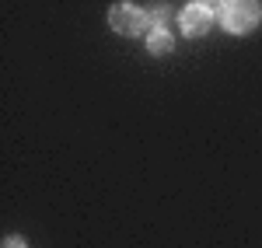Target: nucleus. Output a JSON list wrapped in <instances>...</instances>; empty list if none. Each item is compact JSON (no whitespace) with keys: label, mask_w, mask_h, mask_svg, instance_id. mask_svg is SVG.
I'll list each match as a JSON object with an SVG mask.
<instances>
[{"label":"nucleus","mask_w":262,"mask_h":248,"mask_svg":"<svg viewBox=\"0 0 262 248\" xmlns=\"http://www.w3.org/2000/svg\"><path fill=\"white\" fill-rule=\"evenodd\" d=\"M224 28L227 32H248V28H255L262 18V7L259 0H224Z\"/></svg>","instance_id":"obj_1"},{"label":"nucleus","mask_w":262,"mask_h":248,"mask_svg":"<svg viewBox=\"0 0 262 248\" xmlns=\"http://www.w3.org/2000/svg\"><path fill=\"white\" fill-rule=\"evenodd\" d=\"M108 25H112L119 35H140L143 25H147V14H143L140 7H133V4H116V7L108 11Z\"/></svg>","instance_id":"obj_2"},{"label":"nucleus","mask_w":262,"mask_h":248,"mask_svg":"<svg viewBox=\"0 0 262 248\" xmlns=\"http://www.w3.org/2000/svg\"><path fill=\"white\" fill-rule=\"evenodd\" d=\"M210 25H213V11L203 7V4H189V7L182 11V32H185V35H206Z\"/></svg>","instance_id":"obj_3"},{"label":"nucleus","mask_w":262,"mask_h":248,"mask_svg":"<svg viewBox=\"0 0 262 248\" xmlns=\"http://www.w3.org/2000/svg\"><path fill=\"white\" fill-rule=\"evenodd\" d=\"M147 46H150V53H168V49H171V35H168V28H154L150 39H147Z\"/></svg>","instance_id":"obj_4"},{"label":"nucleus","mask_w":262,"mask_h":248,"mask_svg":"<svg viewBox=\"0 0 262 248\" xmlns=\"http://www.w3.org/2000/svg\"><path fill=\"white\" fill-rule=\"evenodd\" d=\"M196 4H203V7H210V11H213V7H221L224 0H196Z\"/></svg>","instance_id":"obj_5"},{"label":"nucleus","mask_w":262,"mask_h":248,"mask_svg":"<svg viewBox=\"0 0 262 248\" xmlns=\"http://www.w3.org/2000/svg\"><path fill=\"white\" fill-rule=\"evenodd\" d=\"M4 248H25V245H21L18 238H11V241H7V245H4Z\"/></svg>","instance_id":"obj_6"}]
</instances>
